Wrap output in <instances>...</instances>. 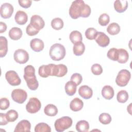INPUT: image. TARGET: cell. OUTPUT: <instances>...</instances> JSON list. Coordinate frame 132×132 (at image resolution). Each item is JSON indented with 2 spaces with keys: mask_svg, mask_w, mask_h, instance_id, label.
Segmentation results:
<instances>
[{
  "mask_svg": "<svg viewBox=\"0 0 132 132\" xmlns=\"http://www.w3.org/2000/svg\"><path fill=\"white\" fill-rule=\"evenodd\" d=\"M90 6L82 0H76L72 3L69 8V15L73 19L79 17L87 18L91 14Z\"/></svg>",
  "mask_w": 132,
  "mask_h": 132,
  "instance_id": "1",
  "label": "cell"
},
{
  "mask_svg": "<svg viewBox=\"0 0 132 132\" xmlns=\"http://www.w3.org/2000/svg\"><path fill=\"white\" fill-rule=\"evenodd\" d=\"M24 78L27 85L31 90H36L39 86V83L35 75V68L31 65H27L24 68Z\"/></svg>",
  "mask_w": 132,
  "mask_h": 132,
  "instance_id": "2",
  "label": "cell"
},
{
  "mask_svg": "<svg viewBox=\"0 0 132 132\" xmlns=\"http://www.w3.org/2000/svg\"><path fill=\"white\" fill-rule=\"evenodd\" d=\"M66 53L65 47L60 43H55L51 46L49 54L52 59L55 61H60L63 59Z\"/></svg>",
  "mask_w": 132,
  "mask_h": 132,
  "instance_id": "3",
  "label": "cell"
},
{
  "mask_svg": "<svg viewBox=\"0 0 132 132\" xmlns=\"http://www.w3.org/2000/svg\"><path fill=\"white\" fill-rule=\"evenodd\" d=\"M72 119L68 116L62 117L56 120L54 123L56 130L58 132H62L70 128L72 125Z\"/></svg>",
  "mask_w": 132,
  "mask_h": 132,
  "instance_id": "4",
  "label": "cell"
},
{
  "mask_svg": "<svg viewBox=\"0 0 132 132\" xmlns=\"http://www.w3.org/2000/svg\"><path fill=\"white\" fill-rule=\"evenodd\" d=\"M130 77V72L127 70L122 69L118 73L116 79V82L120 87H125L128 84Z\"/></svg>",
  "mask_w": 132,
  "mask_h": 132,
  "instance_id": "5",
  "label": "cell"
},
{
  "mask_svg": "<svg viewBox=\"0 0 132 132\" xmlns=\"http://www.w3.org/2000/svg\"><path fill=\"white\" fill-rule=\"evenodd\" d=\"M51 76H55L58 77L64 76L68 72L67 66L63 64H55L51 63Z\"/></svg>",
  "mask_w": 132,
  "mask_h": 132,
  "instance_id": "6",
  "label": "cell"
},
{
  "mask_svg": "<svg viewBox=\"0 0 132 132\" xmlns=\"http://www.w3.org/2000/svg\"><path fill=\"white\" fill-rule=\"evenodd\" d=\"M41 107L40 101L36 97L30 98L29 101L26 105L27 111L30 113H35L39 111Z\"/></svg>",
  "mask_w": 132,
  "mask_h": 132,
  "instance_id": "7",
  "label": "cell"
},
{
  "mask_svg": "<svg viewBox=\"0 0 132 132\" xmlns=\"http://www.w3.org/2000/svg\"><path fill=\"white\" fill-rule=\"evenodd\" d=\"M12 100L19 104H23L27 99V92L21 89H14L11 92Z\"/></svg>",
  "mask_w": 132,
  "mask_h": 132,
  "instance_id": "8",
  "label": "cell"
},
{
  "mask_svg": "<svg viewBox=\"0 0 132 132\" xmlns=\"http://www.w3.org/2000/svg\"><path fill=\"white\" fill-rule=\"evenodd\" d=\"M13 57L16 62L20 64H24L28 61L29 54L26 51L23 49H18L14 52Z\"/></svg>",
  "mask_w": 132,
  "mask_h": 132,
  "instance_id": "9",
  "label": "cell"
},
{
  "mask_svg": "<svg viewBox=\"0 0 132 132\" xmlns=\"http://www.w3.org/2000/svg\"><path fill=\"white\" fill-rule=\"evenodd\" d=\"M7 82L11 86H16L20 85L21 80L16 72L14 71H8L5 74Z\"/></svg>",
  "mask_w": 132,
  "mask_h": 132,
  "instance_id": "10",
  "label": "cell"
},
{
  "mask_svg": "<svg viewBox=\"0 0 132 132\" xmlns=\"http://www.w3.org/2000/svg\"><path fill=\"white\" fill-rule=\"evenodd\" d=\"M13 12V7L8 3H3L0 8V13L2 18L4 19L10 18Z\"/></svg>",
  "mask_w": 132,
  "mask_h": 132,
  "instance_id": "11",
  "label": "cell"
},
{
  "mask_svg": "<svg viewBox=\"0 0 132 132\" xmlns=\"http://www.w3.org/2000/svg\"><path fill=\"white\" fill-rule=\"evenodd\" d=\"M95 40L99 46L103 47H106L110 43L109 38L103 32H97Z\"/></svg>",
  "mask_w": 132,
  "mask_h": 132,
  "instance_id": "12",
  "label": "cell"
},
{
  "mask_svg": "<svg viewBox=\"0 0 132 132\" xmlns=\"http://www.w3.org/2000/svg\"><path fill=\"white\" fill-rule=\"evenodd\" d=\"M29 24L39 31L42 29L45 25V22L42 18L36 14L31 16Z\"/></svg>",
  "mask_w": 132,
  "mask_h": 132,
  "instance_id": "13",
  "label": "cell"
},
{
  "mask_svg": "<svg viewBox=\"0 0 132 132\" xmlns=\"http://www.w3.org/2000/svg\"><path fill=\"white\" fill-rule=\"evenodd\" d=\"M31 128V124L30 122L27 120H23L20 121L16 125L14 132L21 131H30Z\"/></svg>",
  "mask_w": 132,
  "mask_h": 132,
  "instance_id": "14",
  "label": "cell"
},
{
  "mask_svg": "<svg viewBox=\"0 0 132 132\" xmlns=\"http://www.w3.org/2000/svg\"><path fill=\"white\" fill-rule=\"evenodd\" d=\"M78 94L83 98L88 100L92 97L93 91L88 86L83 85L79 88Z\"/></svg>",
  "mask_w": 132,
  "mask_h": 132,
  "instance_id": "15",
  "label": "cell"
},
{
  "mask_svg": "<svg viewBox=\"0 0 132 132\" xmlns=\"http://www.w3.org/2000/svg\"><path fill=\"white\" fill-rule=\"evenodd\" d=\"M30 46L34 51L39 52L43 50L44 44L42 40L38 38H35L30 41Z\"/></svg>",
  "mask_w": 132,
  "mask_h": 132,
  "instance_id": "16",
  "label": "cell"
},
{
  "mask_svg": "<svg viewBox=\"0 0 132 132\" xmlns=\"http://www.w3.org/2000/svg\"><path fill=\"white\" fill-rule=\"evenodd\" d=\"M15 22L19 25H22L26 23L28 20L27 14L23 11L19 10L18 11L14 16Z\"/></svg>",
  "mask_w": 132,
  "mask_h": 132,
  "instance_id": "17",
  "label": "cell"
},
{
  "mask_svg": "<svg viewBox=\"0 0 132 132\" xmlns=\"http://www.w3.org/2000/svg\"><path fill=\"white\" fill-rule=\"evenodd\" d=\"M128 7V2L126 0H117L114 2V8L115 10L119 13L125 11Z\"/></svg>",
  "mask_w": 132,
  "mask_h": 132,
  "instance_id": "18",
  "label": "cell"
},
{
  "mask_svg": "<svg viewBox=\"0 0 132 132\" xmlns=\"http://www.w3.org/2000/svg\"><path fill=\"white\" fill-rule=\"evenodd\" d=\"M114 94L113 88L109 85H106L102 89V96L106 100H111Z\"/></svg>",
  "mask_w": 132,
  "mask_h": 132,
  "instance_id": "19",
  "label": "cell"
},
{
  "mask_svg": "<svg viewBox=\"0 0 132 132\" xmlns=\"http://www.w3.org/2000/svg\"><path fill=\"white\" fill-rule=\"evenodd\" d=\"M84 106L83 102L79 98L76 97L71 101L70 104V109L75 112L80 110Z\"/></svg>",
  "mask_w": 132,
  "mask_h": 132,
  "instance_id": "20",
  "label": "cell"
},
{
  "mask_svg": "<svg viewBox=\"0 0 132 132\" xmlns=\"http://www.w3.org/2000/svg\"><path fill=\"white\" fill-rule=\"evenodd\" d=\"M38 74L40 76L43 78H46L49 76H51V63L40 66L38 70Z\"/></svg>",
  "mask_w": 132,
  "mask_h": 132,
  "instance_id": "21",
  "label": "cell"
},
{
  "mask_svg": "<svg viewBox=\"0 0 132 132\" xmlns=\"http://www.w3.org/2000/svg\"><path fill=\"white\" fill-rule=\"evenodd\" d=\"M22 30L16 27H12L9 31V36L10 39L13 40H18L20 39L22 36Z\"/></svg>",
  "mask_w": 132,
  "mask_h": 132,
  "instance_id": "22",
  "label": "cell"
},
{
  "mask_svg": "<svg viewBox=\"0 0 132 132\" xmlns=\"http://www.w3.org/2000/svg\"><path fill=\"white\" fill-rule=\"evenodd\" d=\"M8 51V41L7 39L3 36L0 37V57H4Z\"/></svg>",
  "mask_w": 132,
  "mask_h": 132,
  "instance_id": "23",
  "label": "cell"
},
{
  "mask_svg": "<svg viewBox=\"0 0 132 132\" xmlns=\"http://www.w3.org/2000/svg\"><path fill=\"white\" fill-rule=\"evenodd\" d=\"M118 62L120 63H126L129 58V55L127 51L123 48L118 49Z\"/></svg>",
  "mask_w": 132,
  "mask_h": 132,
  "instance_id": "24",
  "label": "cell"
},
{
  "mask_svg": "<svg viewBox=\"0 0 132 132\" xmlns=\"http://www.w3.org/2000/svg\"><path fill=\"white\" fill-rule=\"evenodd\" d=\"M76 88L77 85L71 80L68 81L65 85V91L69 96H72L76 93Z\"/></svg>",
  "mask_w": 132,
  "mask_h": 132,
  "instance_id": "25",
  "label": "cell"
},
{
  "mask_svg": "<svg viewBox=\"0 0 132 132\" xmlns=\"http://www.w3.org/2000/svg\"><path fill=\"white\" fill-rule=\"evenodd\" d=\"M44 113L48 116L54 117L58 113V109L57 107L52 104L47 105L44 109Z\"/></svg>",
  "mask_w": 132,
  "mask_h": 132,
  "instance_id": "26",
  "label": "cell"
},
{
  "mask_svg": "<svg viewBox=\"0 0 132 132\" xmlns=\"http://www.w3.org/2000/svg\"><path fill=\"white\" fill-rule=\"evenodd\" d=\"M69 38L71 42L74 44L77 43L81 42L82 40L81 34L77 30L72 31L70 34Z\"/></svg>",
  "mask_w": 132,
  "mask_h": 132,
  "instance_id": "27",
  "label": "cell"
},
{
  "mask_svg": "<svg viewBox=\"0 0 132 132\" xmlns=\"http://www.w3.org/2000/svg\"><path fill=\"white\" fill-rule=\"evenodd\" d=\"M75 127L78 132H87L89 129V124L87 121L81 120L76 123Z\"/></svg>",
  "mask_w": 132,
  "mask_h": 132,
  "instance_id": "28",
  "label": "cell"
},
{
  "mask_svg": "<svg viewBox=\"0 0 132 132\" xmlns=\"http://www.w3.org/2000/svg\"><path fill=\"white\" fill-rule=\"evenodd\" d=\"M120 27L117 23H112L110 24L107 28V32L111 35H116L119 33Z\"/></svg>",
  "mask_w": 132,
  "mask_h": 132,
  "instance_id": "29",
  "label": "cell"
},
{
  "mask_svg": "<svg viewBox=\"0 0 132 132\" xmlns=\"http://www.w3.org/2000/svg\"><path fill=\"white\" fill-rule=\"evenodd\" d=\"M73 53L76 56H81L82 55L85 50V44L82 42L77 43L74 44L73 48Z\"/></svg>",
  "mask_w": 132,
  "mask_h": 132,
  "instance_id": "30",
  "label": "cell"
},
{
  "mask_svg": "<svg viewBox=\"0 0 132 132\" xmlns=\"http://www.w3.org/2000/svg\"><path fill=\"white\" fill-rule=\"evenodd\" d=\"M35 132H51V127L46 123L41 122L37 124L35 127Z\"/></svg>",
  "mask_w": 132,
  "mask_h": 132,
  "instance_id": "31",
  "label": "cell"
},
{
  "mask_svg": "<svg viewBox=\"0 0 132 132\" xmlns=\"http://www.w3.org/2000/svg\"><path fill=\"white\" fill-rule=\"evenodd\" d=\"M63 22L62 20L59 18L53 19L51 21V26L52 28L55 30H60L63 27Z\"/></svg>",
  "mask_w": 132,
  "mask_h": 132,
  "instance_id": "32",
  "label": "cell"
},
{
  "mask_svg": "<svg viewBox=\"0 0 132 132\" xmlns=\"http://www.w3.org/2000/svg\"><path fill=\"white\" fill-rule=\"evenodd\" d=\"M128 98V92L125 90H121L117 93V99L118 102L120 103H125Z\"/></svg>",
  "mask_w": 132,
  "mask_h": 132,
  "instance_id": "33",
  "label": "cell"
},
{
  "mask_svg": "<svg viewBox=\"0 0 132 132\" xmlns=\"http://www.w3.org/2000/svg\"><path fill=\"white\" fill-rule=\"evenodd\" d=\"M18 113L15 110L11 109L7 111L6 113V118L9 122L15 121L18 118Z\"/></svg>",
  "mask_w": 132,
  "mask_h": 132,
  "instance_id": "34",
  "label": "cell"
},
{
  "mask_svg": "<svg viewBox=\"0 0 132 132\" xmlns=\"http://www.w3.org/2000/svg\"><path fill=\"white\" fill-rule=\"evenodd\" d=\"M100 122L104 125L109 124L111 121V116L107 113H102L98 118Z\"/></svg>",
  "mask_w": 132,
  "mask_h": 132,
  "instance_id": "35",
  "label": "cell"
},
{
  "mask_svg": "<svg viewBox=\"0 0 132 132\" xmlns=\"http://www.w3.org/2000/svg\"><path fill=\"white\" fill-rule=\"evenodd\" d=\"M97 31L93 27H90L87 29L85 31V36L89 40H94L95 38Z\"/></svg>",
  "mask_w": 132,
  "mask_h": 132,
  "instance_id": "36",
  "label": "cell"
},
{
  "mask_svg": "<svg viewBox=\"0 0 132 132\" xmlns=\"http://www.w3.org/2000/svg\"><path fill=\"white\" fill-rule=\"evenodd\" d=\"M110 21V18L107 13H104L100 15L98 18V23L102 26H106Z\"/></svg>",
  "mask_w": 132,
  "mask_h": 132,
  "instance_id": "37",
  "label": "cell"
},
{
  "mask_svg": "<svg viewBox=\"0 0 132 132\" xmlns=\"http://www.w3.org/2000/svg\"><path fill=\"white\" fill-rule=\"evenodd\" d=\"M107 56L108 58L113 61H117L118 57V51L117 48H111L107 52Z\"/></svg>",
  "mask_w": 132,
  "mask_h": 132,
  "instance_id": "38",
  "label": "cell"
},
{
  "mask_svg": "<svg viewBox=\"0 0 132 132\" xmlns=\"http://www.w3.org/2000/svg\"><path fill=\"white\" fill-rule=\"evenodd\" d=\"M91 72L95 75H100L103 72V69L102 66L98 63H95L91 67Z\"/></svg>",
  "mask_w": 132,
  "mask_h": 132,
  "instance_id": "39",
  "label": "cell"
},
{
  "mask_svg": "<svg viewBox=\"0 0 132 132\" xmlns=\"http://www.w3.org/2000/svg\"><path fill=\"white\" fill-rule=\"evenodd\" d=\"M82 76L81 74L79 73H74L71 76V80L73 81L74 83L76 84L77 86L80 85L82 81Z\"/></svg>",
  "mask_w": 132,
  "mask_h": 132,
  "instance_id": "40",
  "label": "cell"
},
{
  "mask_svg": "<svg viewBox=\"0 0 132 132\" xmlns=\"http://www.w3.org/2000/svg\"><path fill=\"white\" fill-rule=\"evenodd\" d=\"M39 30L34 27L30 24L27 25L26 28V32L27 34L30 36H33L38 34Z\"/></svg>",
  "mask_w": 132,
  "mask_h": 132,
  "instance_id": "41",
  "label": "cell"
},
{
  "mask_svg": "<svg viewBox=\"0 0 132 132\" xmlns=\"http://www.w3.org/2000/svg\"><path fill=\"white\" fill-rule=\"evenodd\" d=\"M10 105V102L8 99L6 97L1 98L0 101V109L1 110L7 109Z\"/></svg>",
  "mask_w": 132,
  "mask_h": 132,
  "instance_id": "42",
  "label": "cell"
},
{
  "mask_svg": "<svg viewBox=\"0 0 132 132\" xmlns=\"http://www.w3.org/2000/svg\"><path fill=\"white\" fill-rule=\"evenodd\" d=\"M18 2L20 6L24 8H29L31 6L32 3V1L30 0H19Z\"/></svg>",
  "mask_w": 132,
  "mask_h": 132,
  "instance_id": "43",
  "label": "cell"
},
{
  "mask_svg": "<svg viewBox=\"0 0 132 132\" xmlns=\"http://www.w3.org/2000/svg\"><path fill=\"white\" fill-rule=\"evenodd\" d=\"M8 122H9L8 121L6 117V114L3 113H0V125H5Z\"/></svg>",
  "mask_w": 132,
  "mask_h": 132,
  "instance_id": "44",
  "label": "cell"
},
{
  "mask_svg": "<svg viewBox=\"0 0 132 132\" xmlns=\"http://www.w3.org/2000/svg\"><path fill=\"white\" fill-rule=\"evenodd\" d=\"M7 30V25L6 23L1 22H0V33L2 34L5 31H6Z\"/></svg>",
  "mask_w": 132,
  "mask_h": 132,
  "instance_id": "45",
  "label": "cell"
}]
</instances>
